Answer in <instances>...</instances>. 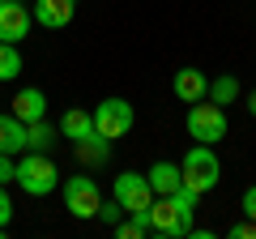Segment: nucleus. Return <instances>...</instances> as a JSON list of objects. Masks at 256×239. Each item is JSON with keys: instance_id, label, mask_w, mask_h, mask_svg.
<instances>
[{"instance_id": "1", "label": "nucleus", "mask_w": 256, "mask_h": 239, "mask_svg": "<svg viewBox=\"0 0 256 239\" xmlns=\"http://www.w3.org/2000/svg\"><path fill=\"white\" fill-rule=\"evenodd\" d=\"M196 201H201V196L192 192V188H180V192H171V196H154V205H150V230H154V235H166V239L192 235Z\"/></svg>"}, {"instance_id": "2", "label": "nucleus", "mask_w": 256, "mask_h": 239, "mask_svg": "<svg viewBox=\"0 0 256 239\" xmlns=\"http://www.w3.org/2000/svg\"><path fill=\"white\" fill-rule=\"evenodd\" d=\"M13 180H18V188L26 196H47V192H56V184H60V171H56V162L43 154V150H26V158L18 162Z\"/></svg>"}, {"instance_id": "3", "label": "nucleus", "mask_w": 256, "mask_h": 239, "mask_svg": "<svg viewBox=\"0 0 256 239\" xmlns=\"http://www.w3.org/2000/svg\"><path fill=\"white\" fill-rule=\"evenodd\" d=\"M180 171H184V188H192L196 196H205L210 188H218V180H222V162H218V154H214V146H192L188 154H184Z\"/></svg>"}, {"instance_id": "4", "label": "nucleus", "mask_w": 256, "mask_h": 239, "mask_svg": "<svg viewBox=\"0 0 256 239\" xmlns=\"http://www.w3.org/2000/svg\"><path fill=\"white\" fill-rule=\"evenodd\" d=\"M188 137L201 141V146H214V141L226 137V111L214 98H201L188 107Z\"/></svg>"}, {"instance_id": "5", "label": "nucleus", "mask_w": 256, "mask_h": 239, "mask_svg": "<svg viewBox=\"0 0 256 239\" xmlns=\"http://www.w3.org/2000/svg\"><path fill=\"white\" fill-rule=\"evenodd\" d=\"M111 196L124 205V214H146L154 205V188H150V175L141 171H124L116 175V184H111Z\"/></svg>"}, {"instance_id": "6", "label": "nucleus", "mask_w": 256, "mask_h": 239, "mask_svg": "<svg viewBox=\"0 0 256 239\" xmlns=\"http://www.w3.org/2000/svg\"><path fill=\"white\" fill-rule=\"evenodd\" d=\"M128 128H132V107H128V98H102L94 107V132H102L107 141L128 137Z\"/></svg>"}, {"instance_id": "7", "label": "nucleus", "mask_w": 256, "mask_h": 239, "mask_svg": "<svg viewBox=\"0 0 256 239\" xmlns=\"http://www.w3.org/2000/svg\"><path fill=\"white\" fill-rule=\"evenodd\" d=\"M64 205L73 218H98V205H102V192L94 184L90 175H73L68 184H64Z\"/></svg>"}, {"instance_id": "8", "label": "nucleus", "mask_w": 256, "mask_h": 239, "mask_svg": "<svg viewBox=\"0 0 256 239\" xmlns=\"http://www.w3.org/2000/svg\"><path fill=\"white\" fill-rule=\"evenodd\" d=\"M30 26H34V13L26 4H18V0L0 4V43H22L30 34Z\"/></svg>"}, {"instance_id": "9", "label": "nucleus", "mask_w": 256, "mask_h": 239, "mask_svg": "<svg viewBox=\"0 0 256 239\" xmlns=\"http://www.w3.org/2000/svg\"><path fill=\"white\" fill-rule=\"evenodd\" d=\"M175 98L180 102H201V98H210V77L201 73V68H180L175 73Z\"/></svg>"}, {"instance_id": "10", "label": "nucleus", "mask_w": 256, "mask_h": 239, "mask_svg": "<svg viewBox=\"0 0 256 239\" xmlns=\"http://www.w3.org/2000/svg\"><path fill=\"white\" fill-rule=\"evenodd\" d=\"M34 22L38 26H47V30H60V26H68L73 22V0H38L34 9Z\"/></svg>"}, {"instance_id": "11", "label": "nucleus", "mask_w": 256, "mask_h": 239, "mask_svg": "<svg viewBox=\"0 0 256 239\" xmlns=\"http://www.w3.org/2000/svg\"><path fill=\"white\" fill-rule=\"evenodd\" d=\"M146 175H150V188H154V196H171V192H180V188H184V171H180V162H154Z\"/></svg>"}, {"instance_id": "12", "label": "nucleus", "mask_w": 256, "mask_h": 239, "mask_svg": "<svg viewBox=\"0 0 256 239\" xmlns=\"http://www.w3.org/2000/svg\"><path fill=\"white\" fill-rule=\"evenodd\" d=\"M13 116H18L22 124H34V120H43V116H47V98H43V90H34V86L18 90V98H13Z\"/></svg>"}, {"instance_id": "13", "label": "nucleus", "mask_w": 256, "mask_h": 239, "mask_svg": "<svg viewBox=\"0 0 256 239\" xmlns=\"http://www.w3.org/2000/svg\"><path fill=\"white\" fill-rule=\"evenodd\" d=\"M0 154H26V124L18 116H0Z\"/></svg>"}, {"instance_id": "14", "label": "nucleus", "mask_w": 256, "mask_h": 239, "mask_svg": "<svg viewBox=\"0 0 256 239\" xmlns=\"http://www.w3.org/2000/svg\"><path fill=\"white\" fill-rule=\"evenodd\" d=\"M90 132H94V116H90V111L73 107V111H64V116H60V137L64 141H86Z\"/></svg>"}, {"instance_id": "15", "label": "nucleus", "mask_w": 256, "mask_h": 239, "mask_svg": "<svg viewBox=\"0 0 256 239\" xmlns=\"http://www.w3.org/2000/svg\"><path fill=\"white\" fill-rule=\"evenodd\" d=\"M73 150H77V158H82L86 166H102L111 158V141L102 137V132H90L86 141H73Z\"/></svg>"}, {"instance_id": "16", "label": "nucleus", "mask_w": 256, "mask_h": 239, "mask_svg": "<svg viewBox=\"0 0 256 239\" xmlns=\"http://www.w3.org/2000/svg\"><path fill=\"white\" fill-rule=\"evenodd\" d=\"M56 141H60V128H52L47 120H34V124H26V150H52Z\"/></svg>"}, {"instance_id": "17", "label": "nucleus", "mask_w": 256, "mask_h": 239, "mask_svg": "<svg viewBox=\"0 0 256 239\" xmlns=\"http://www.w3.org/2000/svg\"><path fill=\"white\" fill-rule=\"evenodd\" d=\"M210 98L218 102V107H226V102H235V98H239V82H235L230 73L214 77V82H210Z\"/></svg>"}, {"instance_id": "18", "label": "nucleus", "mask_w": 256, "mask_h": 239, "mask_svg": "<svg viewBox=\"0 0 256 239\" xmlns=\"http://www.w3.org/2000/svg\"><path fill=\"white\" fill-rule=\"evenodd\" d=\"M22 73V52L18 43H0V82H13Z\"/></svg>"}, {"instance_id": "19", "label": "nucleus", "mask_w": 256, "mask_h": 239, "mask_svg": "<svg viewBox=\"0 0 256 239\" xmlns=\"http://www.w3.org/2000/svg\"><path fill=\"white\" fill-rule=\"evenodd\" d=\"M120 218H124V205H120L116 196H111V201H102V205H98V222H107V226H116Z\"/></svg>"}, {"instance_id": "20", "label": "nucleus", "mask_w": 256, "mask_h": 239, "mask_svg": "<svg viewBox=\"0 0 256 239\" xmlns=\"http://www.w3.org/2000/svg\"><path fill=\"white\" fill-rule=\"evenodd\" d=\"M230 239H256V222H252V218L235 222V226H230Z\"/></svg>"}, {"instance_id": "21", "label": "nucleus", "mask_w": 256, "mask_h": 239, "mask_svg": "<svg viewBox=\"0 0 256 239\" xmlns=\"http://www.w3.org/2000/svg\"><path fill=\"white\" fill-rule=\"evenodd\" d=\"M9 222H13V201L4 192V184H0V226H9Z\"/></svg>"}, {"instance_id": "22", "label": "nucleus", "mask_w": 256, "mask_h": 239, "mask_svg": "<svg viewBox=\"0 0 256 239\" xmlns=\"http://www.w3.org/2000/svg\"><path fill=\"white\" fill-rule=\"evenodd\" d=\"M239 210H244V218H252V222H256V184H252V188L244 192V201H239Z\"/></svg>"}, {"instance_id": "23", "label": "nucleus", "mask_w": 256, "mask_h": 239, "mask_svg": "<svg viewBox=\"0 0 256 239\" xmlns=\"http://www.w3.org/2000/svg\"><path fill=\"white\" fill-rule=\"evenodd\" d=\"M13 171H18V162H13V154H0V184H9Z\"/></svg>"}, {"instance_id": "24", "label": "nucleus", "mask_w": 256, "mask_h": 239, "mask_svg": "<svg viewBox=\"0 0 256 239\" xmlns=\"http://www.w3.org/2000/svg\"><path fill=\"white\" fill-rule=\"evenodd\" d=\"M248 111H252V116H256V90L248 94Z\"/></svg>"}, {"instance_id": "25", "label": "nucleus", "mask_w": 256, "mask_h": 239, "mask_svg": "<svg viewBox=\"0 0 256 239\" xmlns=\"http://www.w3.org/2000/svg\"><path fill=\"white\" fill-rule=\"evenodd\" d=\"M0 4H4V0H0Z\"/></svg>"}, {"instance_id": "26", "label": "nucleus", "mask_w": 256, "mask_h": 239, "mask_svg": "<svg viewBox=\"0 0 256 239\" xmlns=\"http://www.w3.org/2000/svg\"><path fill=\"white\" fill-rule=\"evenodd\" d=\"M73 4H77V0H73Z\"/></svg>"}]
</instances>
